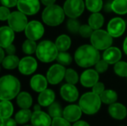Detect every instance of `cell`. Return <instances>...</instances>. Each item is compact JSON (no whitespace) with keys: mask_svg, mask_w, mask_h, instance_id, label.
<instances>
[{"mask_svg":"<svg viewBox=\"0 0 127 126\" xmlns=\"http://www.w3.org/2000/svg\"><path fill=\"white\" fill-rule=\"evenodd\" d=\"M65 12L63 8L57 4H51L46 6L43 10L42 19L45 24L51 27L60 25L65 19Z\"/></svg>","mask_w":127,"mask_h":126,"instance_id":"cell-3","label":"cell"},{"mask_svg":"<svg viewBox=\"0 0 127 126\" xmlns=\"http://www.w3.org/2000/svg\"><path fill=\"white\" fill-rule=\"evenodd\" d=\"M83 111L80 105H69L63 109V117L70 123L78 121L82 116Z\"/></svg>","mask_w":127,"mask_h":126,"instance_id":"cell-16","label":"cell"},{"mask_svg":"<svg viewBox=\"0 0 127 126\" xmlns=\"http://www.w3.org/2000/svg\"><path fill=\"white\" fill-rule=\"evenodd\" d=\"M112 38L108 31L100 29L95 30L90 37L92 45L99 50H106L111 47Z\"/></svg>","mask_w":127,"mask_h":126,"instance_id":"cell-6","label":"cell"},{"mask_svg":"<svg viewBox=\"0 0 127 126\" xmlns=\"http://www.w3.org/2000/svg\"><path fill=\"white\" fill-rule=\"evenodd\" d=\"M19 79L12 75L3 76L0 79L1 100H11L16 97L20 91Z\"/></svg>","mask_w":127,"mask_h":126,"instance_id":"cell-2","label":"cell"},{"mask_svg":"<svg viewBox=\"0 0 127 126\" xmlns=\"http://www.w3.org/2000/svg\"><path fill=\"white\" fill-rule=\"evenodd\" d=\"M101 102L100 97L92 91L87 92L80 97L79 105L84 114L93 115L99 111Z\"/></svg>","mask_w":127,"mask_h":126,"instance_id":"cell-4","label":"cell"},{"mask_svg":"<svg viewBox=\"0 0 127 126\" xmlns=\"http://www.w3.org/2000/svg\"><path fill=\"white\" fill-rule=\"evenodd\" d=\"M95 30L89 25H83L80 26L79 33L83 38H89L92 36Z\"/></svg>","mask_w":127,"mask_h":126,"instance_id":"cell-38","label":"cell"},{"mask_svg":"<svg viewBox=\"0 0 127 126\" xmlns=\"http://www.w3.org/2000/svg\"><path fill=\"white\" fill-rule=\"evenodd\" d=\"M18 0H1V3L3 6L7 7H13L17 5Z\"/></svg>","mask_w":127,"mask_h":126,"instance_id":"cell-44","label":"cell"},{"mask_svg":"<svg viewBox=\"0 0 127 126\" xmlns=\"http://www.w3.org/2000/svg\"><path fill=\"white\" fill-rule=\"evenodd\" d=\"M114 71L115 74L121 77H127V62L119 61L115 64Z\"/></svg>","mask_w":127,"mask_h":126,"instance_id":"cell-35","label":"cell"},{"mask_svg":"<svg viewBox=\"0 0 127 126\" xmlns=\"http://www.w3.org/2000/svg\"><path fill=\"white\" fill-rule=\"evenodd\" d=\"M112 9L117 14H127V0H113L112 1Z\"/></svg>","mask_w":127,"mask_h":126,"instance_id":"cell-29","label":"cell"},{"mask_svg":"<svg viewBox=\"0 0 127 126\" xmlns=\"http://www.w3.org/2000/svg\"><path fill=\"white\" fill-rule=\"evenodd\" d=\"M4 50H5L6 53H7V55H14L16 53V48L13 44L4 48Z\"/></svg>","mask_w":127,"mask_h":126,"instance_id":"cell-45","label":"cell"},{"mask_svg":"<svg viewBox=\"0 0 127 126\" xmlns=\"http://www.w3.org/2000/svg\"><path fill=\"white\" fill-rule=\"evenodd\" d=\"M33 109H34V111H41V105L39 104H37V105H35L34 107H33Z\"/></svg>","mask_w":127,"mask_h":126,"instance_id":"cell-50","label":"cell"},{"mask_svg":"<svg viewBox=\"0 0 127 126\" xmlns=\"http://www.w3.org/2000/svg\"><path fill=\"white\" fill-rule=\"evenodd\" d=\"M13 113V106L10 100H1L0 115L1 119L10 117Z\"/></svg>","mask_w":127,"mask_h":126,"instance_id":"cell-26","label":"cell"},{"mask_svg":"<svg viewBox=\"0 0 127 126\" xmlns=\"http://www.w3.org/2000/svg\"><path fill=\"white\" fill-rule=\"evenodd\" d=\"M71 44L70 37L65 34H62L57 37L55 42V45L60 51H66L69 49Z\"/></svg>","mask_w":127,"mask_h":126,"instance_id":"cell-25","label":"cell"},{"mask_svg":"<svg viewBox=\"0 0 127 126\" xmlns=\"http://www.w3.org/2000/svg\"><path fill=\"white\" fill-rule=\"evenodd\" d=\"M105 91V85L103 82H97L93 87H92V91L95 93L97 95H100L103 91Z\"/></svg>","mask_w":127,"mask_h":126,"instance_id":"cell-42","label":"cell"},{"mask_svg":"<svg viewBox=\"0 0 127 126\" xmlns=\"http://www.w3.org/2000/svg\"><path fill=\"white\" fill-rule=\"evenodd\" d=\"M55 100V93L51 89L46 88L39 93L38 97V103L42 107L51 105Z\"/></svg>","mask_w":127,"mask_h":126,"instance_id":"cell-22","label":"cell"},{"mask_svg":"<svg viewBox=\"0 0 127 126\" xmlns=\"http://www.w3.org/2000/svg\"><path fill=\"white\" fill-rule=\"evenodd\" d=\"M31 124L33 126H51V117L47 113L39 111H34L32 114Z\"/></svg>","mask_w":127,"mask_h":126,"instance_id":"cell-17","label":"cell"},{"mask_svg":"<svg viewBox=\"0 0 127 126\" xmlns=\"http://www.w3.org/2000/svg\"><path fill=\"white\" fill-rule=\"evenodd\" d=\"M126 30V23L124 20L120 17L112 19L107 26V30L113 38L122 36Z\"/></svg>","mask_w":127,"mask_h":126,"instance_id":"cell-12","label":"cell"},{"mask_svg":"<svg viewBox=\"0 0 127 126\" xmlns=\"http://www.w3.org/2000/svg\"><path fill=\"white\" fill-rule=\"evenodd\" d=\"M86 6L89 11L97 13L103 7V0H86Z\"/></svg>","mask_w":127,"mask_h":126,"instance_id":"cell-33","label":"cell"},{"mask_svg":"<svg viewBox=\"0 0 127 126\" xmlns=\"http://www.w3.org/2000/svg\"><path fill=\"white\" fill-rule=\"evenodd\" d=\"M41 2L45 5V6H49L51 4H54L56 0H40Z\"/></svg>","mask_w":127,"mask_h":126,"instance_id":"cell-47","label":"cell"},{"mask_svg":"<svg viewBox=\"0 0 127 126\" xmlns=\"http://www.w3.org/2000/svg\"><path fill=\"white\" fill-rule=\"evenodd\" d=\"M66 70L65 67L60 64H55L52 65L48 71L46 78L48 82L51 85H57L63 79H65Z\"/></svg>","mask_w":127,"mask_h":126,"instance_id":"cell-10","label":"cell"},{"mask_svg":"<svg viewBox=\"0 0 127 126\" xmlns=\"http://www.w3.org/2000/svg\"><path fill=\"white\" fill-rule=\"evenodd\" d=\"M16 103L22 109H28L29 108L32 103H33V99L31 95L25 91L21 92L18 94L16 97Z\"/></svg>","mask_w":127,"mask_h":126,"instance_id":"cell-23","label":"cell"},{"mask_svg":"<svg viewBox=\"0 0 127 126\" xmlns=\"http://www.w3.org/2000/svg\"><path fill=\"white\" fill-rule=\"evenodd\" d=\"M99 50L92 45H83L79 47L74 53V60L81 68H89L95 65L100 60Z\"/></svg>","mask_w":127,"mask_h":126,"instance_id":"cell-1","label":"cell"},{"mask_svg":"<svg viewBox=\"0 0 127 126\" xmlns=\"http://www.w3.org/2000/svg\"><path fill=\"white\" fill-rule=\"evenodd\" d=\"M48 114L52 117H59L63 116V109L62 108L60 103L54 102L51 105L48 106Z\"/></svg>","mask_w":127,"mask_h":126,"instance_id":"cell-32","label":"cell"},{"mask_svg":"<svg viewBox=\"0 0 127 126\" xmlns=\"http://www.w3.org/2000/svg\"><path fill=\"white\" fill-rule=\"evenodd\" d=\"M109 114L112 118L118 120H122L127 117V109L126 106L123 104L115 102L109 105Z\"/></svg>","mask_w":127,"mask_h":126,"instance_id":"cell-19","label":"cell"},{"mask_svg":"<svg viewBox=\"0 0 127 126\" xmlns=\"http://www.w3.org/2000/svg\"><path fill=\"white\" fill-rule=\"evenodd\" d=\"M19 61L20 60L19 59L18 56L15 55H7L1 62L4 68L7 70H13L19 66Z\"/></svg>","mask_w":127,"mask_h":126,"instance_id":"cell-27","label":"cell"},{"mask_svg":"<svg viewBox=\"0 0 127 126\" xmlns=\"http://www.w3.org/2000/svg\"><path fill=\"white\" fill-rule=\"evenodd\" d=\"M99 73L96 70L88 69L80 76L81 85L86 88L93 87L99 80Z\"/></svg>","mask_w":127,"mask_h":126,"instance_id":"cell-15","label":"cell"},{"mask_svg":"<svg viewBox=\"0 0 127 126\" xmlns=\"http://www.w3.org/2000/svg\"><path fill=\"white\" fill-rule=\"evenodd\" d=\"M122 53L119 48L116 47H109L106 49L103 54V59L109 64H115L121 59Z\"/></svg>","mask_w":127,"mask_h":126,"instance_id":"cell-20","label":"cell"},{"mask_svg":"<svg viewBox=\"0 0 127 126\" xmlns=\"http://www.w3.org/2000/svg\"><path fill=\"white\" fill-rule=\"evenodd\" d=\"M102 102L107 105H111L116 102L118 100V94L113 90H105L100 95Z\"/></svg>","mask_w":127,"mask_h":126,"instance_id":"cell-30","label":"cell"},{"mask_svg":"<svg viewBox=\"0 0 127 126\" xmlns=\"http://www.w3.org/2000/svg\"><path fill=\"white\" fill-rule=\"evenodd\" d=\"M65 79L67 82V83L75 85L76 83H77V82L79 80V76H78L77 73L74 69L68 68L66 70L65 75Z\"/></svg>","mask_w":127,"mask_h":126,"instance_id":"cell-36","label":"cell"},{"mask_svg":"<svg viewBox=\"0 0 127 126\" xmlns=\"http://www.w3.org/2000/svg\"><path fill=\"white\" fill-rule=\"evenodd\" d=\"M16 6L19 11L28 16L37 13L40 9L39 0H18Z\"/></svg>","mask_w":127,"mask_h":126,"instance_id":"cell-11","label":"cell"},{"mask_svg":"<svg viewBox=\"0 0 127 126\" xmlns=\"http://www.w3.org/2000/svg\"><path fill=\"white\" fill-rule=\"evenodd\" d=\"M33 126V125H31V126H30V125H25V126Z\"/></svg>","mask_w":127,"mask_h":126,"instance_id":"cell-51","label":"cell"},{"mask_svg":"<svg viewBox=\"0 0 127 126\" xmlns=\"http://www.w3.org/2000/svg\"><path fill=\"white\" fill-rule=\"evenodd\" d=\"M80 22L77 21L76 19L70 18L67 22V28L68 31L71 33H79L80 28Z\"/></svg>","mask_w":127,"mask_h":126,"instance_id":"cell-37","label":"cell"},{"mask_svg":"<svg viewBox=\"0 0 127 126\" xmlns=\"http://www.w3.org/2000/svg\"></svg>","mask_w":127,"mask_h":126,"instance_id":"cell-52","label":"cell"},{"mask_svg":"<svg viewBox=\"0 0 127 126\" xmlns=\"http://www.w3.org/2000/svg\"><path fill=\"white\" fill-rule=\"evenodd\" d=\"M123 48H124V51L125 52V53L127 55V38L125 39L124 42Z\"/></svg>","mask_w":127,"mask_h":126,"instance_id":"cell-48","label":"cell"},{"mask_svg":"<svg viewBox=\"0 0 127 126\" xmlns=\"http://www.w3.org/2000/svg\"><path fill=\"white\" fill-rule=\"evenodd\" d=\"M59 50L55 45L50 40L42 41L38 45L36 54L39 60L42 62L48 63L57 59Z\"/></svg>","mask_w":127,"mask_h":126,"instance_id":"cell-5","label":"cell"},{"mask_svg":"<svg viewBox=\"0 0 127 126\" xmlns=\"http://www.w3.org/2000/svg\"><path fill=\"white\" fill-rule=\"evenodd\" d=\"M60 95L64 100L68 102H73L78 99L79 91L74 85L67 83L61 87Z\"/></svg>","mask_w":127,"mask_h":126,"instance_id":"cell-14","label":"cell"},{"mask_svg":"<svg viewBox=\"0 0 127 126\" xmlns=\"http://www.w3.org/2000/svg\"><path fill=\"white\" fill-rule=\"evenodd\" d=\"M32 114H33V113L31 112V110H29V108H28V109L22 108L20 111H19L16 114L15 120L18 124L23 125V124L27 123L29 120H31Z\"/></svg>","mask_w":127,"mask_h":126,"instance_id":"cell-28","label":"cell"},{"mask_svg":"<svg viewBox=\"0 0 127 126\" xmlns=\"http://www.w3.org/2000/svg\"><path fill=\"white\" fill-rule=\"evenodd\" d=\"M1 126H16L18 124L16 121L15 119H12L10 117L5 118V119H1Z\"/></svg>","mask_w":127,"mask_h":126,"instance_id":"cell-43","label":"cell"},{"mask_svg":"<svg viewBox=\"0 0 127 126\" xmlns=\"http://www.w3.org/2000/svg\"><path fill=\"white\" fill-rule=\"evenodd\" d=\"M4 48L1 47V62L4 59Z\"/></svg>","mask_w":127,"mask_h":126,"instance_id":"cell-49","label":"cell"},{"mask_svg":"<svg viewBox=\"0 0 127 126\" xmlns=\"http://www.w3.org/2000/svg\"><path fill=\"white\" fill-rule=\"evenodd\" d=\"M108 66H109V63H107L104 59L103 60L100 59L95 65V70L99 74H103L107 71Z\"/></svg>","mask_w":127,"mask_h":126,"instance_id":"cell-40","label":"cell"},{"mask_svg":"<svg viewBox=\"0 0 127 126\" xmlns=\"http://www.w3.org/2000/svg\"><path fill=\"white\" fill-rule=\"evenodd\" d=\"M48 82L46 77L41 74H36L31 78L30 85L34 91L40 93L47 88Z\"/></svg>","mask_w":127,"mask_h":126,"instance_id":"cell-21","label":"cell"},{"mask_svg":"<svg viewBox=\"0 0 127 126\" xmlns=\"http://www.w3.org/2000/svg\"><path fill=\"white\" fill-rule=\"evenodd\" d=\"M51 126H71L70 122L65 120L63 117H54L52 120Z\"/></svg>","mask_w":127,"mask_h":126,"instance_id":"cell-39","label":"cell"},{"mask_svg":"<svg viewBox=\"0 0 127 126\" xmlns=\"http://www.w3.org/2000/svg\"><path fill=\"white\" fill-rule=\"evenodd\" d=\"M10 12L8 9V7H4V6H1L0 7V19L1 21H6L8 19L10 15Z\"/></svg>","mask_w":127,"mask_h":126,"instance_id":"cell-41","label":"cell"},{"mask_svg":"<svg viewBox=\"0 0 127 126\" xmlns=\"http://www.w3.org/2000/svg\"><path fill=\"white\" fill-rule=\"evenodd\" d=\"M45 32L44 26L39 21L33 20L28 23L25 29V33L28 39L36 41L42 38Z\"/></svg>","mask_w":127,"mask_h":126,"instance_id":"cell-9","label":"cell"},{"mask_svg":"<svg viewBox=\"0 0 127 126\" xmlns=\"http://www.w3.org/2000/svg\"><path fill=\"white\" fill-rule=\"evenodd\" d=\"M72 126H90V125L86 123V121L83 120H78L77 122L74 123V124Z\"/></svg>","mask_w":127,"mask_h":126,"instance_id":"cell-46","label":"cell"},{"mask_svg":"<svg viewBox=\"0 0 127 126\" xmlns=\"http://www.w3.org/2000/svg\"><path fill=\"white\" fill-rule=\"evenodd\" d=\"M89 25L95 30L100 29L104 23V17L100 13H93L89 18Z\"/></svg>","mask_w":127,"mask_h":126,"instance_id":"cell-24","label":"cell"},{"mask_svg":"<svg viewBox=\"0 0 127 126\" xmlns=\"http://www.w3.org/2000/svg\"><path fill=\"white\" fill-rule=\"evenodd\" d=\"M63 8L67 16L76 19L83 13L85 4L83 0H66Z\"/></svg>","mask_w":127,"mask_h":126,"instance_id":"cell-7","label":"cell"},{"mask_svg":"<svg viewBox=\"0 0 127 126\" xmlns=\"http://www.w3.org/2000/svg\"><path fill=\"white\" fill-rule=\"evenodd\" d=\"M57 61L59 64L65 66L69 65L72 62V57L70 53H67L66 51H60L57 56Z\"/></svg>","mask_w":127,"mask_h":126,"instance_id":"cell-34","label":"cell"},{"mask_svg":"<svg viewBox=\"0 0 127 126\" xmlns=\"http://www.w3.org/2000/svg\"><path fill=\"white\" fill-rule=\"evenodd\" d=\"M7 22L9 26L16 32L25 30L28 23L26 15L19 10L12 12L7 19Z\"/></svg>","mask_w":127,"mask_h":126,"instance_id":"cell-8","label":"cell"},{"mask_svg":"<svg viewBox=\"0 0 127 126\" xmlns=\"http://www.w3.org/2000/svg\"><path fill=\"white\" fill-rule=\"evenodd\" d=\"M36 48H37V45L36 43V41L31 40L28 39L27 40H25L22 46V51L28 55L32 54L34 52L36 51Z\"/></svg>","mask_w":127,"mask_h":126,"instance_id":"cell-31","label":"cell"},{"mask_svg":"<svg viewBox=\"0 0 127 126\" xmlns=\"http://www.w3.org/2000/svg\"><path fill=\"white\" fill-rule=\"evenodd\" d=\"M19 71L22 74L31 75L37 68V62L32 56H25L19 61Z\"/></svg>","mask_w":127,"mask_h":126,"instance_id":"cell-13","label":"cell"},{"mask_svg":"<svg viewBox=\"0 0 127 126\" xmlns=\"http://www.w3.org/2000/svg\"><path fill=\"white\" fill-rule=\"evenodd\" d=\"M14 30L10 26H2L0 28V46L3 48L11 45L14 40Z\"/></svg>","mask_w":127,"mask_h":126,"instance_id":"cell-18","label":"cell"}]
</instances>
